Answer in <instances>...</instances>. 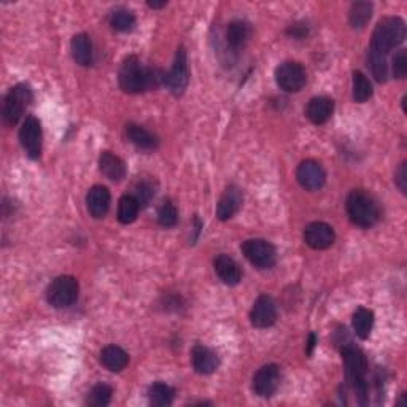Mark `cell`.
<instances>
[{"mask_svg":"<svg viewBox=\"0 0 407 407\" xmlns=\"http://www.w3.org/2000/svg\"><path fill=\"white\" fill-rule=\"evenodd\" d=\"M164 75L156 69L143 67L139 58L129 56L124 59L118 74L119 88L128 94H139L148 89L158 88L161 83H164Z\"/></svg>","mask_w":407,"mask_h":407,"instance_id":"cell-1","label":"cell"},{"mask_svg":"<svg viewBox=\"0 0 407 407\" xmlns=\"http://www.w3.org/2000/svg\"><path fill=\"white\" fill-rule=\"evenodd\" d=\"M342 360L345 364L347 380L352 385L353 392L356 393L360 404L366 403L368 398V360L361 350L352 345H345L342 349Z\"/></svg>","mask_w":407,"mask_h":407,"instance_id":"cell-2","label":"cell"},{"mask_svg":"<svg viewBox=\"0 0 407 407\" xmlns=\"http://www.w3.org/2000/svg\"><path fill=\"white\" fill-rule=\"evenodd\" d=\"M345 208L352 223L360 227H373L380 217L375 199L364 189L350 191L345 201Z\"/></svg>","mask_w":407,"mask_h":407,"instance_id":"cell-3","label":"cell"},{"mask_svg":"<svg viewBox=\"0 0 407 407\" xmlns=\"http://www.w3.org/2000/svg\"><path fill=\"white\" fill-rule=\"evenodd\" d=\"M406 39V22L398 16H387L377 22L373 34L371 50L388 55Z\"/></svg>","mask_w":407,"mask_h":407,"instance_id":"cell-4","label":"cell"},{"mask_svg":"<svg viewBox=\"0 0 407 407\" xmlns=\"http://www.w3.org/2000/svg\"><path fill=\"white\" fill-rule=\"evenodd\" d=\"M79 282L72 275H61L53 280L46 290V299L53 307L65 309L70 307L72 304L79 298Z\"/></svg>","mask_w":407,"mask_h":407,"instance_id":"cell-5","label":"cell"},{"mask_svg":"<svg viewBox=\"0 0 407 407\" xmlns=\"http://www.w3.org/2000/svg\"><path fill=\"white\" fill-rule=\"evenodd\" d=\"M34 100L32 89L27 85H16L10 89L4 99V119L13 126L20 121L26 107Z\"/></svg>","mask_w":407,"mask_h":407,"instance_id":"cell-6","label":"cell"},{"mask_svg":"<svg viewBox=\"0 0 407 407\" xmlns=\"http://www.w3.org/2000/svg\"><path fill=\"white\" fill-rule=\"evenodd\" d=\"M242 251L251 265L258 269H271L277 261V251L265 239H248L242 243Z\"/></svg>","mask_w":407,"mask_h":407,"instance_id":"cell-7","label":"cell"},{"mask_svg":"<svg viewBox=\"0 0 407 407\" xmlns=\"http://www.w3.org/2000/svg\"><path fill=\"white\" fill-rule=\"evenodd\" d=\"M275 81L285 93H299L307 81V75L301 64L286 61L275 69Z\"/></svg>","mask_w":407,"mask_h":407,"instance_id":"cell-8","label":"cell"},{"mask_svg":"<svg viewBox=\"0 0 407 407\" xmlns=\"http://www.w3.org/2000/svg\"><path fill=\"white\" fill-rule=\"evenodd\" d=\"M188 59H187V50L180 46L177 50L175 61H173L172 69L169 74L164 75V85L171 89L172 94L182 95L185 89L188 86Z\"/></svg>","mask_w":407,"mask_h":407,"instance_id":"cell-9","label":"cell"},{"mask_svg":"<svg viewBox=\"0 0 407 407\" xmlns=\"http://www.w3.org/2000/svg\"><path fill=\"white\" fill-rule=\"evenodd\" d=\"M20 142L27 156L39 159L41 153V126L35 116H27L20 129Z\"/></svg>","mask_w":407,"mask_h":407,"instance_id":"cell-10","label":"cell"},{"mask_svg":"<svg viewBox=\"0 0 407 407\" xmlns=\"http://www.w3.org/2000/svg\"><path fill=\"white\" fill-rule=\"evenodd\" d=\"M280 369L275 364H266L253 375V392L260 398H271L279 390Z\"/></svg>","mask_w":407,"mask_h":407,"instance_id":"cell-11","label":"cell"},{"mask_svg":"<svg viewBox=\"0 0 407 407\" xmlns=\"http://www.w3.org/2000/svg\"><path fill=\"white\" fill-rule=\"evenodd\" d=\"M296 178L304 189L316 191L326 182V172L321 164L314 159L302 161L296 171Z\"/></svg>","mask_w":407,"mask_h":407,"instance_id":"cell-12","label":"cell"},{"mask_svg":"<svg viewBox=\"0 0 407 407\" xmlns=\"http://www.w3.org/2000/svg\"><path fill=\"white\" fill-rule=\"evenodd\" d=\"M304 241L310 248L326 250L336 241V234L329 225L323 223V221H314V223L305 226Z\"/></svg>","mask_w":407,"mask_h":407,"instance_id":"cell-13","label":"cell"},{"mask_svg":"<svg viewBox=\"0 0 407 407\" xmlns=\"http://www.w3.org/2000/svg\"><path fill=\"white\" fill-rule=\"evenodd\" d=\"M277 320V305L271 296L261 295L256 299L250 312V321L255 328H269Z\"/></svg>","mask_w":407,"mask_h":407,"instance_id":"cell-14","label":"cell"},{"mask_svg":"<svg viewBox=\"0 0 407 407\" xmlns=\"http://www.w3.org/2000/svg\"><path fill=\"white\" fill-rule=\"evenodd\" d=\"M243 202L242 189L236 187V185H229L221 194L220 201L217 204V217L221 221H226L234 217V215L241 211Z\"/></svg>","mask_w":407,"mask_h":407,"instance_id":"cell-15","label":"cell"},{"mask_svg":"<svg viewBox=\"0 0 407 407\" xmlns=\"http://www.w3.org/2000/svg\"><path fill=\"white\" fill-rule=\"evenodd\" d=\"M191 363H193V368L197 374L208 375L215 373V369L218 368V356L208 347L196 344L191 350Z\"/></svg>","mask_w":407,"mask_h":407,"instance_id":"cell-16","label":"cell"},{"mask_svg":"<svg viewBox=\"0 0 407 407\" xmlns=\"http://www.w3.org/2000/svg\"><path fill=\"white\" fill-rule=\"evenodd\" d=\"M110 191L105 187H93L86 194V207L93 218H104L110 208Z\"/></svg>","mask_w":407,"mask_h":407,"instance_id":"cell-17","label":"cell"},{"mask_svg":"<svg viewBox=\"0 0 407 407\" xmlns=\"http://www.w3.org/2000/svg\"><path fill=\"white\" fill-rule=\"evenodd\" d=\"M215 272L220 277V280L226 285L229 286H236L239 285L242 279V272H241V267H239L237 262L231 258L229 255H218L217 258H215Z\"/></svg>","mask_w":407,"mask_h":407,"instance_id":"cell-18","label":"cell"},{"mask_svg":"<svg viewBox=\"0 0 407 407\" xmlns=\"http://www.w3.org/2000/svg\"><path fill=\"white\" fill-rule=\"evenodd\" d=\"M334 112V100L329 98H314L305 107V116L314 124H325Z\"/></svg>","mask_w":407,"mask_h":407,"instance_id":"cell-19","label":"cell"},{"mask_svg":"<svg viewBox=\"0 0 407 407\" xmlns=\"http://www.w3.org/2000/svg\"><path fill=\"white\" fill-rule=\"evenodd\" d=\"M126 137H128L129 142H133L137 148L145 149V152H153V149H156L159 145L156 135L134 123L126 124Z\"/></svg>","mask_w":407,"mask_h":407,"instance_id":"cell-20","label":"cell"},{"mask_svg":"<svg viewBox=\"0 0 407 407\" xmlns=\"http://www.w3.org/2000/svg\"><path fill=\"white\" fill-rule=\"evenodd\" d=\"M99 169L112 182H121L126 177V166L123 159L110 152H104L100 154Z\"/></svg>","mask_w":407,"mask_h":407,"instance_id":"cell-21","label":"cell"},{"mask_svg":"<svg viewBox=\"0 0 407 407\" xmlns=\"http://www.w3.org/2000/svg\"><path fill=\"white\" fill-rule=\"evenodd\" d=\"M100 363L112 373H119L129 364V355L121 347L107 345L100 352Z\"/></svg>","mask_w":407,"mask_h":407,"instance_id":"cell-22","label":"cell"},{"mask_svg":"<svg viewBox=\"0 0 407 407\" xmlns=\"http://www.w3.org/2000/svg\"><path fill=\"white\" fill-rule=\"evenodd\" d=\"M72 56H74L75 62L79 65H86L93 64V58H94V51H93V44L91 39L88 37L86 34H76L74 39H72Z\"/></svg>","mask_w":407,"mask_h":407,"instance_id":"cell-23","label":"cell"},{"mask_svg":"<svg viewBox=\"0 0 407 407\" xmlns=\"http://www.w3.org/2000/svg\"><path fill=\"white\" fill-rule=\"evenodd\" d=\"M251 35V27L248 22L245 21H232L227 24L226 27V41L232 50H239L247 45V41Z\"/></svg>","mask_w":407,"mask_h":407,"instance_id":"cell-24","label":"cell"},{"mask_svg":"<svg viewBox=\"0 0 407 407\" xmlns=\"http://www.w3.org/2000/svg\"><path fill=\"white\" fill-rule=\"evenodd\" d=\"M139 202H137L135 197L133 194H126L118 202V221L123 225H131L134 223L137 215H139Z\"/></svg>","mask_w":407,"mask_h":407,"instance_id":"cell-25","label":"cell"},{"mask_svg":"<svg viewBox=\"0 0 407 407\" xmlns=\"http://www.w3.org/2000/svg\"><path fill=\"white\" fill-rule=\"evenodd\" d=\"M374 325V314L369 309L360 307L353 314V329L360 339H368Z\"/></svg>","mask_w":407,"mask_h":407,"instance_id":"cell-26","label":"cell"},{"mask_svg":"<svg viewBox=\"0 0 407 407\" xmlns=\"http://www.w3.org/2000/svg\"><path fill=\"white\" fill-rule=\"evenodd\" d=\"M148 399L153 406L167 407V406H171L173 401V390L167 384L156 382V384H153L152 387H149Z\"/></svg>","mask_w":407,"mask_h":407,"instance_id":"cell-27","label":"cell"},{"mask_svg":"<svg viewBox=\"0 0 407 407\" xmlns=\"http://www.w3.org/2000/svg\"><path fill=\"white\" fill-rule=\"evenodd\" d=\"M373 16V4L369 2H355L352 5L350 13H349V21L352 24V27L361 29L368 24V21Z\"/></svg>","mask_w":407,"mask_h":407,"instance_id":"cell-28","label":"cell"},{"mask_svg":"<svg viewBox=\"0 0 407 407\" xmlns=\"http://www.w3.org/2000/svg\"><path fill=\"white\" fill-rule=\"evenodd\" d=\"M371 95H373V85L368 76L361 72H353V100L364 104L371 99Z\"/></svg>","mask_w":407,"mask_h":407,"instance_id":"cell-29","label":"cell"},{"mask_svg":"<svg viewBox=\"0 0 407 407\" xmlns=\"http://www.w3.org/2000/svg\"><path fill=\"white\" fill-rule=\"evenodd\" d=\"M368 61H369V67H371V72H373L374 79L379 83H385L388 79L387 55H382V53L374 51L369 48Z\"/></svg>","mask_w":407,"mask_h":407,"instance_id":"cell-30","label":"cell"},{"mask_svg":"<svg viewBox=\"0 0 407 407\" xmlns=\"http://www.w3.org/2000/svg\"><path fill=\"white\" fill-rule=\"evenodd\" d=\"M110 24H112V27L118 32H129V31H133L135 26V16L133 11H129L126 8H118L112 13Z\"/></svg>","mask_w":407,"mask_h":407,"instance_id":"cell-31","label":"cell"},{"mask_svg":"<svg viewBox=\"0 0 407 407\" xmlns=\"http://www.w3.org/2000/svg\"><path fill=\"white\" fill-rule=\"evenodd\" d=\"M112 394H113L112 387L105 385V384H99V385L93 387V390L88 393L86 404L91 406V407H105V406L110 404Z\"/></svg>","mask_w":407,"mask_h":407,"instance_id":"cell-32","label":"cell"},{"mask_svg":"<svg viewBox=\"0 0 407 407\" xmlns=\"http://www.w3.org/2000/svg\"><path fill=\"white\" fill-rule=\"evenodd\" d=\"M158 221L161 226L172 227L177 225L178 221V211L171 201H166L158 211Z\"/></svg>","mask_w":407,"mask_h":407,"instance_id":"cell-33","label":"cell"},{"mask_svg":"<svg viewBox=\"0 0 407 407\" xmlns=\"http://www.w3.org/2000/svg\"><path fill=\"white\" fill-rule=\"evenodd\" d=\"M137 202H139V206L140 207H147L149 201L153 199L154 197V187H153V183L152 182H148V180H142L135 185V188H134V194H133Z\"/></svg>","mask_w":407,"mask_h":407,"instance_id":"cell-34","label":"cell"},{"mask_svg":"<svg viewBox=\"0 0 407 407\" xmlns=\"http://www.w3.org/2000/svg\"><path fill=\"white\" fill-rule=\"evenodd\" d=\"M406 74H407L406 50H399L393 58V75H394V79L403 80Z\"/></svg>","mask_w":407,"mask_h":407,"instance_id":"cell-35","label":"cell"},{"mask_svg":"<svg viewBox=\"0 0 407 407\" xmlns=\"http://www.w3.org/2000/svg\"><path fill=\"white\" fill-rule=\"evenodd\" d=\"M394 182H396L398 188L401 189V193H407V171H406V163H403L399 166V169L396 171V178H394Z\"/></svg>","mask_w":407,"mask_h":407,"instance_id":"cell-36","label":"cell"},{"mask_svg":"<svg viewBox=\"0 0 407 407\" xmlns=\"http://www.w3.org/2000/svg\"><path fill=\"white\" fill-rule=\"evenodd\" d=\"M288 34L295 39H304L307 35V27H304V24H295V26L290 27Z\"/></svg>","mask_w":407,"mask_h":407,"instance_id":"cell-37","label":"cell"},{"mask_svg":"<svg viewBox=\"0 0 407 407\" xmlns=\"http://www.w3.org/2000/svg\"><path fill=\"white\" fill-rule=\"evenodd\" d=\"M315 344H316V338H315V334L312 333L309 336V342H307V355H310V353H312Z\"/></svg>","mask_w":407,"mask_h":407,"instance_id":"cell-38","label":"cell"},{"mask_svg":"<svg viewBox=\"0 0 407 407\" xmlns=\"http://www.w3.org/2000/svg\"><path fill=\"white\" fill-rule=\"evenodd\" d=\"M149 8H153V10H158V8H163L167 5V2H148L147 4Z\"/></svg>","mask_w":407,"mask_h":407,"instance_id":"cell-39","label":"cell"}]
</instances>
